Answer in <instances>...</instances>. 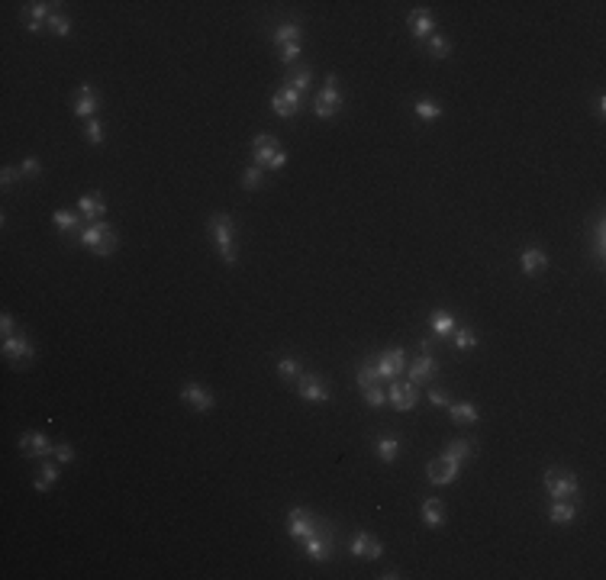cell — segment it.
Masks as SVG:
<instances>
[{"mask_svg":"<svg viewBox=\"0 0 606 580\" xmlns=\"http://www.w3.org/2000/svg\"><path fill=\"white\" fill-rule=\"evenodd\" d=\"M78 242L84 245V248H91L93 255H100V258H107V255L116 252V245H120V239H116V229H113L110 223H103V219H93V223H87L84 229H81V235H78Z\"/></svg>","mask_w":606,"mask_h":580,"instance_id":"cell-1","label":"cell"},{"mask_svg":"<svg viewBox=\"0 0 606 580\" xmlns=\"http://www.w3.org/2000/svg\"><path fill=\"white\" fill-rule=\"evenodd\" d=\"M210 233L216 239V248H220V258H223L229 268L235 264V223L229 213H213L210 216Z\"/></svg>","mask_w":606,"mask_h":580,"instance_id":"cell-2","label":"cell"},{"mask_svg":"<svg viewBox=\"0 0 606 580\" xmlns=\"http://www.w3.org/2000/svg\"><path fill=\"white\" fill-rule=\"evenodd\" d=\"M252 158H255V165H258V168L280 171L284 165H287V152L280 149V145L271 139L268 132H261V136H255V142H252Z\"/></svg>","mask_w":606,"mask_h":580,"instance_id":"cell-3","label":"cell"},{"mask_svg":"<svg viewBox=\"0 0 606 580\" xmlns=\"http://www.w3.org/2000/svg\"><path fill=\"white\" fill-rule=\"evenodd\" d=\"M300 39H303V33H300L297 23H280V26L274 29V46L280 48V62H284V65L294 68V62H297V55H300Z\"/></svg>","mask_w":606,"mask_h":580,"instance_id":"cell-4","label":"cell"},{"mask_svg":"<svg viewBox=\"0 0 606 580\" xmlns=\"http://www.w3.org/2000/svg\"><path fill=\"white\" fill-rule=\"evenodd\" d=\"M578 487L580 484L571 471H561V468L545 471V490H549V496H555V500H571V496H578Z\"/></svg>","mask_w":606,"mask_h":580,"instance_id":"cell-5","label":"cell"},{"mask_svg":"<svg viewBox=\"0 0 606 580\" xmlns=\"http://www.w3.org/2000/svg\"><path fill=\"white\" fill-rule=\"evenodd\" d=\"M339 110H342V91H339L336 78H329L326 87H323L317 94V100H313V113H317L319 120H332Z\"/></svg>","mask_w":606,"mask_h":580,"instance_id":"cell-6","label":"cell"},{"mask_svg":"<svg viewBox=\"0 0 606 580\" xmlns=\"http://www.w3.org/2000/svg\"><path fill=\"white\" fill-rule=\"evenodd\" d=\"M3 358H7L13 368H26V365H33V358H36V348H33V342H29V338L19 332V336L3 338Z\"/></svg>","mask_w":606,"mask_h":580,"instance_id":"cell-7","label":"cell"},{"mask_svg":"<svg viewBox=\"0 0 606 580\" xmlns=\"http://www.w3.org/2000/svg\"><path fill=\"white\" fill-rule=\"evenodd\" d=\"M416 400H420V390H416V384L403 381V377L391 381V387H387V403H391L397 413L413 410V406H416Z\"/></svg>","mask_w":606,"mask_h":580,"instance_id":"cell-8","label":"cell"},{"mask_svg":"<svg viewBox=\"0 0 606 580\" xmlns=\"http://www.w3.org/2000/svg\"><path fill=\"white\" fill-rule=\"evenodd\" d=\"M319 519L310 509H303V506H294L287 513V532H290V538H297V542H303L307 535H313L319 529Z\"/></svg>","mask_w":606,"mask_h":580,"instance_id":"cell-9","label":"cell"},{"mask_svg":"<svg viewBox=\"0 0 606 580\" xmlns=\"http://www.w3.org/2000/svg\"><path fill=\"white\" fill-rule=\"evenodd\" d=\"M303 552H307L310 561H317V564H323V561L332 558V535H329L326 525H319L317 532L303 538Z\"/></svg>","mask_w":606,"mask_h":580,"instance_id":"cell-10","label":"cell"},{"mask_svg":"<svg viewBox=\"0 0 606 580\" xmlns=\"http://www.w3.org/2000/svg\"><path fill=\"white\" fill-rule=\"evenodd\" d=\"M374 365H377V374L387 377V381H397V377H403V371H407V352L403 348H387V352H381V358H374Z\"/></svg>","mask_w":606,"mask_h":580,"instance_id":"cell-11","label":"cell"},{"mask_svg":"<svg viewBox=\"0 0 606 580\" xmlns=\"http://www.w3.org/2000/svg\"><path fill=\"white\" fill-rule=\"evenodd\" d=\"M297 387H300V397L307 403H329L332 400V393H329L326 381L319 374H300L297 377Z\"/></svg>","mask_w":606,"mask_h":580,"instance_id":"cell-12","label":"cell"},{"mask_svg":"<svg viewBox=\"0 0 606 580\" xmlns=\"http://www.w3.org/2000/svg\"><path fill=\"white\" fill-rule=\"evenodd\" d=\"M438 374V361L436 355H420V358H413L410 365H407V377H410V384H429L432 377Z\"/></svg>","mask_w":606,"mask_h":580,"instance_id":"cell-13","label":"cell"},{"mask_svg":"<svg viewBox=\"0 0 606 580\" xmlns=\"http://www.w3.org/2000/svg\"><path fill=\"white\" fill-rule=\"evenodd\" d=\"M19 451L26 458H48L55 451V445L48 442L46 432H26V435H19Z\"/></svg>","mask_w":606,"mask_h":580,"instance_id":"cell-14","label":"cell"},{"mask_svg":"<svg viewBox=\"0 0 606 580\" xmlns=\"http://www.w3.org/2000/svg\"><path fill=\"white\" fill-rule=\"evenodd\" d=\"M300 100H303L300 91H294V87H280L278 94L271 97V110L278 113L280 120H294V113L300 110Z\"/></svg>","mask_w":606,"mask_h":580,"instance_id":"cell-15","label":"cell"},{"mask_svg":"<svg viewBox=\"0 0 606 580\" xmlns=\"http://www.w3.org/2000/svg\"><path fill=\"white\" fill-rule=\"evenodd\" d=\"M97 110H100V97H97V91H93L91 84H81L78 87V94H75V100H71V113H75V116H84V120H93Z\"/></svg>","mask_w":606,"mask_h":580,"instance_id":"cell-16","label":"cell"},{"mask_svg":"<svg viewBox=\"0 0 606 580\" xmlns=\"http://www.w3.org/2000/svg\"><path fill=\"white\" fill-rule=\"evenodd\" d=\"M458 474H461V468H455L452 461H445L442 455L438 458L429 461V468H426V478H429L432 487H448V484H455Z\"/></svg>","mask_w":606,"mask_h":580,"instance_id":"cell-17","label":"cell"},{"mask_svg":"<svg viewBox=\"0 0 606 580\" xmlns=\"http://www.w3.org/2000/svg\"><path fill=\"white\" fill-rule=\"evenodd\" d=\"M181 400L190 406V410H197V413H210L213 410V393L206 390L204 384H184V390H181Z\"/></svg>","mask_w":606,"mask_h":580,"instance_id":"cell-18","label":"cell"},{"mask_svg":"<svg viewBox=\"0 0 606 580\" xmlns=\"http://www.w3.org/2000/svg\"><path fill=\"white\" fill-rule=\"evenodd\" d=\"M348 552L355 554V558H368V561H381V554H384V545L374 538L371 532H358L352 538V548Z\"/></svg>","mask_w":606,"mask_h":580,"instance_id":"cell-19","label":"cell"},{"mask_svg":"<svg viewBox=\"0 0 606 580\" xmlns=\"http://www.w3.org/2000/svg\"><path fill=\"white\" fill-rule=\"evenodd\" d=\"M407 23H410V33H413L416 39H420V42H426L429 36H436V17H432L429 10H422V7L410 10Z\"/></svg>","mask_w":606,"mask_h":580,"instance_id":"cell-20","label":"cell"},{"mask_svg":"<svg viewBox=\"0 0 606 580\" xmlns=\"http://www.w3.org/2000/svg\"><path fill=\"white\" fill-rule=\"evenodd\" d=\"M52 7H58V3H42V0H36V3H26V7H23L29 33H39V29H42V23H48V17L55 13Z\"/></svg>","mask_w":606,"mask_h":580,"instance_id":"cell-21","label":"cell"},{"mask_svg":"<svg viewBox=\"0 0 606 580\" xmlns=\"http://www.w3.org/2000/svg\"><path fill=\"white\" fill-rule=\"evenodd\" d=\"M519 264H522V274H526V278H535V274H542L549 268V255L532 245V248H526V252L519 255Z\"/></svg>","mask_w":606,"mask_h":580,"instance_id":"cell-22","label":"cell"},{"mask_svg":"<svg viewBox=\"0 0 606 580\" xmlns=\"http://www.w3.org/2000/svg\"><path fill=\"white\" fill-rule=\"evenodd\" d=\"M78 213L84 216L87 223H93V219H100V216L107 213V200H103L100 194H84L78 200Z\"/></svg>","mask_w":606,"mask_h":580,"instance_id":"cell-23","label":"cell"},{"mask_svg":"<svg viewBox=\"0 0 606 580\" xmlns=\"http://www.w3.org/2000/svg\"><path fill=\"white\" fill-rule=\"evenodd\" d=\"M471 451H474V442L471 439H455V442H448V448H445L442 458L452 461L455 468H465V461L471 458Z\"/></svg>","mask_w":606,"mask_h":580,"instance_id":"cell-24","label":"cell"},{"mask_svg":"<svg viewBox=\"0 0 606 580\" xmlns=\"http://www.w3.org/2000/svg\"><path fill=\"white\" fill-rule=\"evenodd\" d=\"M374 455H377L384 464H393L397 455H400V439H397V435H381V439L374 442Z\"/></svg>","mask_w":606,"mask_h":580,"instance_id":"cell-25","label":"cell"},{"mask_svg":"<svg viewBox=\"0 0 606 580\" xmlns=\"http://www.w3.org/2000/svg\"><path fill=\"white\" fill-rule=\"evenodd\" d=\"M549 519L558 525H571L574 519H578V506L571 503V500H555L549 509Z\"/></svg>","mask_w":606,"mask_h":580,"instance_id":"cell-26","label":"cell"},{"mask_svg":"<svg viewBox=\"0 0 606 580\" xmlns=\"http://www.w3.org/2000/svg\"><path fill=\"white\" fill-rule=\"evenodd\" d=\"M448 413L458 426H474L481 416H477V406L474 403H448Z\"/></svg>","mask_w":606,"mask_h":580,"instance_id":"cell-27","label":"cell"},{"mask_svg":"<svg viewBox=\"0 0 606 580\" xmlns=\"http://www.w3.org/2000/svg\"><path fill=\"white\" fill-rule=\"evenodd\" d=\"M429 326L436 336H452L455 332V316L448 309H432L429 313Z\"/></svg>","mask_w":606,"mask_h":580,"instance_id":"cell-28","label":"cell"},{"mask_svg":"<svg viewBox=\"0 0 606 580\" xmlns=\"http://www.w3.org/2000/svg\"><path fill=\"white\" fill-rule=\"evenodd\" d=\"M55 480H58V464L42 458V468H39V478H36V490L39 493H48V490L55 487Z\"/></svg>","mask_w":606,"mask_h":580,"instance_id":"cell-29","label":"cell"},{"mask_svg":"<svg viewBox=\"0 0 606 580\" xmlns=\"http://www.w3.org/2000/svg\"><path fill=\"white\" fill-rule=\"evenodd\" d=\"M310 81H313V71H310V68H300V65H294L287 75H284V84L294 87V91H300V94H307Z\"/></svg>","mask_w":606,"mask_h":580,"instance_id":"cell-30","label":"cell"},{"mask_svg":"<svg viewBox=\"0 0 606 580\" xmlns=\"http://www.w3.org/2000/svg\"><path fill=\"white\" fill-rule=\"evenodd\" d=\"M422 523L429 525V529H438V525L445 523V513H442V503H438L436 496H429V500L422 503Z\"/></svg>","mask_w":606,"mask_h":580,"instance_id":"cell-31","label":"cell"},{"mask_svg":"<svg viewBox=\"0 0 606 580\" xmlns=\"http://www.w3.org/2000/svg\"><path fill=\"white\" fill-rule=\"evenodd\" d=\"M603 255H606V223L603 216H597V223H594V262L603 264Z\"/></svg>","mask_w":606,"mask_h":580,"instance_id":"cell-32","label":"cell"},{"mask_svg":"<svg viewBox=\"0 0 606 580\" xmlns=\"http://www.w3.org/2000/svg\"><path fill=\"white\" fill-rule=\"evenodd\" d=\"M374 384H381V374H377V365H374V358H368L362 368H358V387H374Z\"/></svg>","mask_w":606,"mask_h":580,"instance_id":"cell-33","label":"cell"},{"mask_svg":"<svg viewBox=\"0 0 606 580\" xmlns=\"http://www.w3.org/2000/svg\"><path fill=\"white\" fill-rule=\"evenodd\" d=\"M455 348L458 352H471V348H477V336H474V329H467V326H455Z\"/></svg>","mask_w":606,"mask_h":580,"instance_id":"cell-34","label":"cell"},{"mask_svg":"<svg viewBox=\"0 0 606 580\" xmlns=\"http://www.w3.org/2000/svg\"><path fill=\"white\" fill-rule=\"evenodd\" d=\"M413 110H416V116H420V120H426V123H432V120H438V116H442V107H438L436 100H429V97L416 100V107H413Z\"/></svg>","mask_w":606,"mask_h":580,"instance_id":"cell-35","label":"cell"},{"mask_svg":"<svg viewBox=\"0 0 606 580\" xmlns=\"http://www.w3.org/2000/svg\"><path fill=\"white\" fill-rule=\"evenodd\" d=\"M78 219H81V216L71 213V210H55V213H52V223L58 226V233H71V229H78Z\"/></svg>","mask_w":606,"mask_h":580,"instance_id":"cell-36","label":"cell"},{"mask_svg":"<svg viewBox=\"0 0 606 580\" xmlns=\"http://www.w3.org/2000/svg\"><path fill=\"white\" fill-rule=\"evenodd\" d=\"M48 33L58 39L71 36V19H68L65 13H52V17H48Z\"/></svg>","mask_w":606,"mask_h":580,"instance_id":"cell-37","label":"cell"},{"mask_svg":"<svg viewBox=\"0 0 606 580\" xmlns=\"http://www.w3.org/2000/svg\"><path fill=\"white\" fill-rule=\"evenodd\" d=\"M426 48H429V55L432 58H448V52H452V42H448L445 36H429L426 39Z\"/></svg>","mask_w":606,"mask_h":580,"instance_id":"cell-38","label":"cell"},{"mask_svg":"<svg viewBox=\"0 0 606 580\" xmlns=\"http://www.w3.org/2000/svg\"><path fill=\"white\" fill-rule=\"evenodd\" d=\"M242 184H245V190H258L261 184H265V171H261L258 165H249L242 174Z\"/></svg>","mask_w":606,"mask_h":580,"instance_id":"cell-39","label":"cell"},{"mask_svg":"<svg viewBox=\"0 0 606 580\" xmlns=\"http://www.w3.org/2000/svg\"><path fill=\"white\" fill-rule=\"evenodd\" d=\"M278 374L284 377V381H297V377H300V361H297V358H280V361H278Z\"/></svg>","mask_w":606,"mask_h":580,"instance_id":"cell-40","label":"cell"},{"mask_svg":"<svg viewBox=\"0 0 606 580\" xmlns=\"http://www.w3.org/2000/svg\"><path fill=\"white\" fill-rule=\"evenodd\" d=\"M364 403H368V406H374V410H377V406H384V403H387V390H384L381 384H374V387H364Z\"/></svg>","mask_w":606,"mask_h":580,"instance_id":"cell-41","label":"cell"},{"mask_svg":"<svg viewBox=\"0 0 606 580\" xmlns=\"http://www.w3.org/2000/svg\"><path fill=\"white\" fill-rule=\"evenodd\" d=\"M87 142H91V145H100L103 142V123L97 120V116H93V120H87Z\"/></svg>","mask_w":606,"mask_h":580,"instance_id":"cell-42","label":"cell"},{"mask_svg":"<svg viewBox=\"0 0 606 580\" xmlns=\"http://www.w3.org/2000/svg\"><path fill=\"white\" fill-rule=\"evenodd\" d=\"M52 455H55V461H58V464H71V461H75V448H71L68 442H58V445H55V451H52Z\"/></svg>","mask_w":606,"mask_h":580,"instance_id":"cell-43","label":"cell"},{"mask_svg":"<svg viewBox=\"0 0 606 580\" xmlns=\"http://www.w3.org/2000/svg\"><path fill=\"white\" fill-rule=\"evenodd\" d=\"M39 171H42V168H39V158H33V155L19 161V174H26V178H36Z\"/></svg>","mask_w":606,"mask_h":580,"instance_id":"cell-44","label":"cell"},{"mask_svg":"<svg viewBox=\"0 0 606 580\" xmlns=\"http://www.w3.org/2000/svg\"><path fill=\"white\" fill-rule=\"evenodd\" d=\"M13 316H10V313H3V319H0V336L3 338H10V336H17V332H13Z\"/></svg>","mask_w":606,"mask_h":580,"instance_id":"cell-45","label":"cell"},{"mask_svg":"<svg viewBox=\"0 0 606 580\" xmlns=\"http://www.w3.org/2000/svg\"><path fill=\"white\" fill-rule=\"evenodd\" d=\"M429 400L436 403V406H448V403H452V400H448V393L438 390V387H432V390H429Z\"/></svg>","mask_w":606,"mask_h":580,"instance_id":"cell-46","label":"cell"},{"mask_svg":"<svg viewBox=\"0 0 606 580\" xmlns=\"http://www.w3.org/2000/svg\"><path fill=\"white\" fill-rule=\"evenodd\" d=\"M17 178H19V168H3L0 171V184H3V188H10Z\"/></svg>","mask_w":606,"mask_h":580,"instance_id":"cell-47","label":"cell"},{"mask_svg":"<svg viewBox=\"0 0 606 580\" xmlns=\"http://www.w3.org/2000/svg\"><path fill=\"white\" fill-rule=\"evenodd\" d=\"M420 348H422V355H432V342H429V338H422Z\"/></svg>","mask_w":606,"mask_h":580,"instance_id":"cell-48","label":"cell"},{"mask_svg":"<svg viewBox=\"0 0 606 580\" xmlns=\"http://www.w3.org/2000/svg\"><path fill=\"white\" fill-rule=\"evenodd\" d=\"M603 113H606V97H600L597 100V116H603Z\"/></svg>","mask_w":606,"mask_h":580,"instance_id":"cell-49","label":"cell"}]
</instances>
